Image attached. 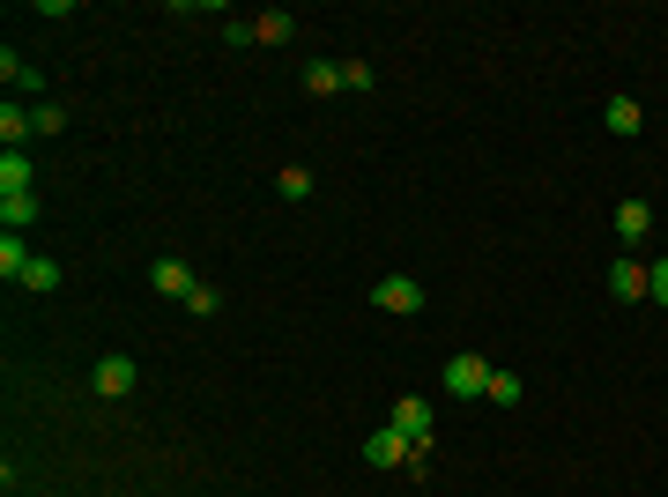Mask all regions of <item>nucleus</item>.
<instances>
[{"label": "nucleus", "instance_id": "f3484780", "mask_svg": "<svg viewBox=\"0 0 668 497\" xmlns=\"http://www.w3.org/2000/svg\"><path fill=\"white\" fill-rule=\"evenodd\" d=\"M0 75H8L15 89H38V67H30V60H15V52H0Z\"/></svg>", "mask_w": 668, "mask_h": 497}, {"label": "nucleus", "instance_id": "20e7f679", "mask_svg": "<svg viewBox=\"0 0 668 497\" xmlns=\"http://www.w3.org/2000/svg\"><path fill=\"white\" fill-rule=\"evenodd\" d=\"M89 386H97L104 401H126V394H134V357H97Z\"/></svg>", "mask_w": 668, "mask_h": 497}, {"label": "nucleus", "instance_id": "0eeeda50", "mask_svg": "<svg viewBox=\"0 0 668 497\" xmlns=\"http://www.w3.org/2000/svg\"><path fill=\"white\" fill-rule=\"evenodd\" d=\"M149 283L186 305V297H194V268H186V260H149Z\"/></svg>", "mask_w": 668, "mask_h": 497}, {"label": "nucleus", "instance_id": "ddd939ff", "mask_svg": "<svg viewBox=\"0 0 668 497\" xmlns=\"http://www.w3.org/2000/svg\"><path fill=\"white\" fill-rule=\"evenodd\" d=\"M602 120H609V134H639V126H646V112H639V104H631V97H609V112H602Z\"/></svg>", "mask_w": 668, "mask_h": 497}, {"label": "nucleus", "instance_id": "4468645a", "mask_svg": "<svg viewBox=\"0 0 668 497\" xmlns=\"http://www.w3.org/2000/svg\"><path fill=\"white\" fill-rule=\"evenodd\" d=\"M0 194H30V157H23V149L0 157Z\"/></svg>", "mask_w": 668, "mask_h": 497}, {"label": "nucleus", "instance_id": "412c9836", "mask_svg": "<svg viewBox=\"0 0 668 497\" xmlns=\"http://www.w3.org/2000/svg\"><path fill=\"white\" fill-rule=\"evenodd\" d=\"M342 89H372V60H349V67H342Z\"/></svg>", "mask_w": 668, "mask_h": 497}, {"label": "nucleus", "instance_id": "f03ea898", "mask_svg": "<svg viewBox=\"0 0 668 497\" xmlns=\"http://www.w3.org/2000/svg\"><path fill=\"white\" fill-rule=\"evenodd\" d=\"M386 423H394V431H401V438H409L417 453H431V438H438V431H431V401H417V394H401Z\"/></svg>", "mask_w": 668, "mask_h": 497}, {"label": "nucleus", "instance_id": "39448f33", "mask_svg": "<svg viewBox=\"0 0 668 497\" xmlns=\"http://www.w3.org/2000/svg\"><path fill=\"white\" fill-rule=\"evenodd\" d=\"M364 460H372V468H409V460H417V446H409V438L386 423V431H372V438H364Z\"/></svg>", "mask_w": 668, "mask_h": 497}, {"label": "nucleus", "instance_id": "f8f14e48", "mask_svg": "<svg viewBox=\"0 0 668 497\" xmlns=\"http://www.w3.org/2000/svg\"><path fill=\"white\" fill-rule=\"evenodd\" d=\"M30 223H38V201H30V194H0V231H15V238H23Z\"/></svg>", "mask_w": 668, "mask_h": 497}, {"label": "nucleus", "instance_id": "4be33fe9", "mask_svg": "<svg viewBox=\"0 0 668 497\" xmlns=\"http://www.w3.org/2000/svg\"><path fill=\"white\" fill-rule=\"evenodd\" d=\"M646 297H661V305H668V260H654V268H646Z\"/></svg>", "mask_w": 668, "mask_h": 497}, {"label": "nucleus", "instance_id": "a211bd4d", "mask_svg": "<svg viewBox=\"0 0 668 497\" xmlns=\"http://www.w3.org/2000/svg\"><path fill=\"white\" fill-rule=\"evenodd\" d=\"M275 186H283L290 201H305V194H312V171H305V164H283V178H275Z\"/></svg>", "mask_w": 668, "mask_h": 497}, {"label": "nucleus", "instance_id": "6ab92c4d", "mask_svg": "<svg viewBox=\"0 0 668 497\" xmlns=\"http://www.w3.org/2000/svg\"><path fill=\"white\" fill-rule=\"evenodd\" d=\"M491 401H498V409H520V378H512V372H491Z\"/></svg>", "mask_w": 668, "mask_h": 497}, {"label": "nucleus", "instance_id": "f257e3e1", "mask_svg": "<svg viewBox=\"0 0 668 497\" xmlns=\"http://www.w3.org/2000/svg\"><path fill=\"white\" fill-rule=\"evenodd\" d=\"M372 305H379V312H394V320H409V312H423V283H417V275H379Z\"/></svg>", "mask_w": 668, "mask_h": 497}, {"label": "nucleus", "instance_id": "1a4fd4ad", "mask_svg": "<svg viewBox=\"0 0 668 497\" xmlns=\"http://www.w3.org/2000/svg\"><path fill=\"white\" fill-rule=\"evenodd\" d=\"M252 38H260V45H290V38H297V15H290V8H268V15H252Z\"/></svg>", "mask_w": 668, "mask_h": 497}, {"label": "nucleus", "instance_id": "2eb2a0df", "mask_svg": "<svg viewBox=\"0 0 668 497\" xmlns=\"http://www.w3.org/2000/svg\"><path fill=\"white\" fill-rule=\"evenodd\" d=\"M23 290H38V297H52V290H60V260H45V252H38V260H30V268H23Z\"/></svg>", "mask_w": 668, "mask_h": 497}, {"label": "nucleus", "instance_id": "aec40b11", "mask_svg": "<svg viewBox=\"0 0 668 497\" xmlns=\"http://www.w3.org/2000/svg\"><path fill=\"white\" fill-rule=\"evenodd\" d=\"M215 305H223V297H215V290H209V283H194V297H186V312H194V320H209Z\"/></svg>", "mask_w": 668, "mask_h": 497}, {"label": "nucleus", "instance_id": "6e6552de", "mask_svg": "<svg viewBox=\"0 0 668 497\" xmlns=\"http://www.w3.org/2000/svg\"><path fill=\"white\" fill-rule=\"evenodd\" d=\"M617 238H624V246H646V238H654V208L646 201H617Z\"/></svg>", "mask_w": 668, "mask_h": 497}, {"label": "nucleus", "instance_id": "9d476101", "mask_svg": "<svg viewBox=\"0 0 668 497\" xmlns=\"http://www.w3.org/2000/svg\"><path fill=\"white\" fill-rule=\"evenodd\" d=\"M30 260H38V252L23 246L15 231H0V283H23V268H30Z\"/></svg>", "mask_w": 668, "mask_h": 497}, {"label": "nucleus", "instance_id": "423d86ee", "mask_svg": "<svg viewBox=\"0 0 668 497\" xmlns=\"http://www.w3.org/2000/svg\"><path fill=\"white\" fill-rule=\"evenodd\" d=\"M609 297H617V305H639V297H646V260H609Z\"/></svg>", "mask_w": 668, "mask_h": 497}, {"label": "nucleus", "instance_id": "dca6fc26", "mask_svg": "<svg viewBox=\"0 0 668 497\" xmlns=\"http://www.w3.org/2000/svg\"><path fill=\"white\" fill-rule=\"evenodd\" d=\"M305 89H312V97H334V89H342V67L312 60V67H305Z\"/></svg>", "mask_w": 668, "mask_h": 497}, {"label": "nucleus", "instance_id": "9b49d317", "mask_svg": "<svg viewBox=\"0 0 668 497\" xmlns=\"http://www.w3.org/2000/svg\"><path fill=\"white\" fill-rule=\"evenodd\" d=\"M30 134H38V112H23V104L8 97V104H0V141L15 149V141H30Z\"/></svg>", "mask_w": 668, "mask_h": 497}, {"label": "nucleus", "instance_id": "7ed1b4c3", "mask_svg": "<svg viewBox=\"0 0 668 497\" xmlns=\"http://www.w3.org/2000/svg\"><path fill=\"white\" fill-rule=\"evenodd\" d=\"M446 394H460V401L491 394V364H483V357H454V364H446Z\"/></svg>", "mask_w": 668, "mask_h": 497}]
</instances>
